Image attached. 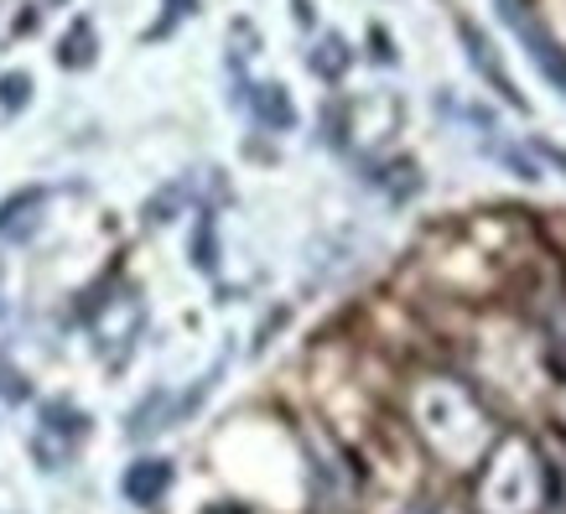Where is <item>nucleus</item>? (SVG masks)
Listing matches in <instances>:
<instances>
[{"mask_svg":"<svg viewBox=\"0 0 566 514\" xmlns=\"http://www.w3.org/2000/svg\"><path fill=\"white\" fill-rule=\"evenodd\" d=\"M57 63L63 69H88L94 63V27L88 21H73V32L57 42Z\"/></svg>","mask_w":566,"mask_h":514,"instance_id":"6e6552de","label":"nucleus"},{"mask_svg":"<svg viewBox=\"0 0 566 514\" xmlns=\"http://www.w3.org/2000/svg\"><path fill=\"white\" fill-rule=\"evenodd\" d=\"M84 437H88V416H78L73 406H48V411H42V431H36V442H32L36 463L63 468L73 452L84 447Z\"/></svg>","mask_w":566,"mask_h":514,"instance_id":"f03ea898","label":"nucleus"},{"mask_svg":"<svg viewBox=\"0 0 566 514\" xmlns=\"http://www.w3.org/2000/svg\"><path fill=\"white\" fill-rule=\"evenodd\" d=\"M48 208V188H21L0 203V240H21L36 229V213Z\"/></svg>","mask_w":566,"mask_h":514,"instance_id":"20e7f679","label":"nucleus"},{"mask_svg":"<svg viewBox=\"0 0 566 514\" xmlns=\"http://www.w3.org/2000/svg\"><path fill=\"white\" fill-rule=\"evenodd\" d=\"M348 63H354V48H348L344 36H317V48L307 52V69L317 73V78H327V84H338V78H344L348 73Z\"/></svg>","mask_w":566,"mask_h":514,"instance_id":"423d86ee","label":"nucleus"},{"mask_svg":"<svg viewBox=\"0 0 566 514\" xmlns=\"http://www.w3.org/2000/svg\"><path fill=\"white\" fill-rule=\"evenodd\" d=\"M27 104H32V73H0V115H21Z\"/></svg>","mask_w":566,"mask_h":514,"instance_id":"1a4fd4ad","label":"nucleus"},{"mask_svg":"<svg viewBox=\"0 0 566 514\" xmlns=\"http://www.w3.org/2000/svg\"><path fill=\"white\" fill-rule=\"evenodd\" d=\"M250 115H255L265 130H292L296 125V104L281 84H250Z\"/></svg>","mask_w":566,"mask_h":514,"instance_id":"39448f33","label":"nucleus"},{"mask_svg":"<svg viewBox=\"0 0 566 514\" xmlns=\"http://www.w3.org/2000/svg\"><path fill=\"white\" fill-rule=\"evenodd\" d=\"M167 483H172V468L167 463H136L125 473V494L136 499V504H156Z\"/></svg>","mask_w":566,"mask_h":514,"instance_id":"0eeeda50","label":"nucleus"},{"mask_svg":"<svg viewBox=\"0 0 566 514\" xmlns=\"http://www.w3.org/2000/svg\"><path fill=\"white\" fill-rule=\"evenodd\" d=\"M541 156H546L556 171H566V151H562V146H546V140H541Z\"/></svg>","mask_w":566,"mask_h":514,"instance_id":"9b49d317","label":"nucleus"},{"mask_svg":"<svg viewBox=\"0 0 566 514\" xmlns=\"http://www.w3.org/2000/svg\"><path fill=\"white\" fill-rule=\"evenodd\" d=\"M494 6H499V17H504V27L520 36V48L531 52V63L541 69V78L566 99V48L551 36V27L541 21V11H535V0H494Z\"/></svg>","mask_w":566,"mask_h":514,"instance_id":"f257e3e1","label":"nucleus"},{"mask_svg":"<svg viewBox=\"0 0 566 514\" xmlns=\"http://www.w3.org/2000/svg\"><path fill=\"white\" fill-rule=\"evenodd\" d=\"M458 36H463V52H468V63H473V73H479L483 84L494 88L504 104H520L525 109V99H520V88H515V78H510V69L499 63V52H494V42L473 27V21H458Z\"/></svg>","mask_w":566,"mask_h":514,"instance_id":"7ed1b4c3","label":"nucleus"},{"mask_svg":"<svg viewBox=\"0 0 566 514\" xmlns=\"http://www.w3.org/2000/svg\"><path fill=\"white\" fill-rule=\"evenodd\" d=\"M296 6V21H302V27H312V21H317V11H312V0H292Z\"/></svg>","mask_w":566,"mask_h":514,"instance_id":"f8f14e48","label":"nucleus"},{"mask_svg":"<svg viewBox=\"0 0 566 514\" xmlns=\"http://www.w3.org/2000/svg\"><path fill=\"white\" fill-rule=\"evenodd\" d=\"M188 198H192V182H172V188H161L151 203H146V223H167L177 208L188 203Z\"/></svg>","mask_w":566,"mask_h":514,"instance_id":"9d476101","label":"nucleus"}]
</instances>
